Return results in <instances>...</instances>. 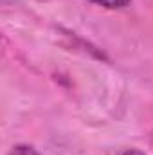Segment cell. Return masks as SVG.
I'll use <instances>...</instances> for the list:
<instances>
[{
    "label": "cell",
    "instance_id": "6da1fadb",
    "mask_svg": "<svg viewBox=\"0 0 153 155\" xmlns=\"http://www.w3.org/2000/svg\"><path fill=\"white\" fill-rule=\"evenodd\" d=\"M92 4H97L101 7H106V9H122L126 7L132 0H88Z\"/></svg>",
    "mask_w": 153,
    "mask_h": 155
},
{
    "label": "cell",
    "instance_id": "3957f363",
    "mask_svg": "<svg viewBox=\"0 0 153 155\" xmlns=\"http://www.w3.org/2000/svg\"><path fill=\"white\" fill-rule=\"evenodd\" d=\"M122 155H144V153H141L139 150H126Z\"/></svg>",
    "mask_w": 153,
    "mask_h": 155
},
{
    "label": "cell",
    "instance_id": "7a4b0ae2",
    "mask_svg": "<svg viewBox=\"0 0 153 155\" xmlns=\"http://www.w3.org/2000/svg\"><path fill=\"white\" fill-rule=\"evenodd\" d=\"M11 155H38L34 148H29V146H16L13 148Z\"/></svg>",
    "mask_w": 153,
    "mask_h": 155
}]
</instances>
